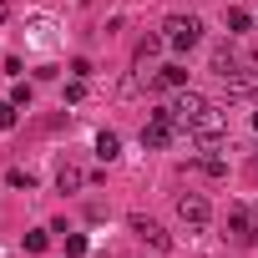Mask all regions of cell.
I'll return each mask as SVG.
<instances>
[{"label":"cell","mask_w":258,"mask_h":258,"mask_svg":"<svg viewBox=\"0 0 258 258\" xmlns=\"http://www.w3.org/2000/svg\"><path fill=\"white\" fill-rule=\"evenodd\" d=\"M253 126H258V111H253Z\"/></svg>","instance_id":"cell-20"},{"label":"cell","mask_w":258,"mask_h":258,"mask_svg":"<svg viewBox=\"0 0 258 258\" xmlns=\"http://www.w3.org/2000/svg\"><path fill=\"white\" fill-rule=\"evenodd\" d=\"M66 253L81 258V253H86V238H81V233H66Z\"/></svg>","instance_id":"cell-16"},{"label":"cell","mask_w":258,"mask_h":258,"mask_svg":"<svg viewBox=\"0 0 258 258\" xmlns=\"http://www.w3.org/2000/svg\"><path fill=\"white\" fill-rule=\"evenodd\" d=\"M96 157H101V162H116V157H121V137H116V132H96Z\"/></svg>","instance_id":"cell-8"},{"label":"cell","mask_w":258,"mask_h":258,"mask_svg":"<svg viewBox=\"0 0 258 258\" xmlns=\"http://www.w3.org/2000/svg\"><path fill=\"white\" fill-rule=\"evenodd\" d=\"M16 111H21L16 101H0V132H11V126H16Z\"/></svg>","instance_id":"cell-15"},{"label":"cell","mask_w":258,"mask_h":258,"mask_svg":"<svg viewBox=\"0 0 258 258\" xmlns=\"http://www.w3.org/2000/svg\"><path fill=\"white\" fill-rule=\"evenodd\" d=\"M177 132H182V126H177L172 106H157V111H152V121L142 126V147H147V152H162V147H172V142H177Z\"/></svg>","instance_id":"cell-1"},{"label":"cell","mask_w":258,"mask_h":258,"mask_svg":"<svg viewBox=\"0 0 258 258\" xmlns=\"http://www.w3.org/2000/svg\"><path fill=\"white\" fill-rule=\"evenodd\" d=\"M248 26H253V16H248V11H238V6H233V11H228V31H233V36H243V31H248Z\"/></svg>","instance_id":"cell-11"},{"label":"cell","mask_w":258,"mask_h":258,"mask_svg":"<svg viewBox=\"0 0 258 258\" xmlns=\"http://www.w3.org/2000/svg\"><path fill=\"white\" fill-rule=\"evenodd\" d=\"M177 218L192 228V233H203L208 223H213V208H208V198H198V192H187V198H177Z\"/></svg>","instance_id":"cell-4"},{"label":"cell","mask_w":258,"mask_h":258,"mask_svg":"<svg viewBox=\"0 0 258 258\" xmlns=\"http://www.w3.org/2000/svg\"><path fill=\"white\" fill-rule=\"evenodd\" d=\"M6 182H11V187H26V192L36 187V177H31L26 167H11V172H6Z\"/></svg>","instance_id":"cell-14"},{"label":"cell","mask_w":258,"mask_h":258,"mask_svg":"<svg viewBox=\"0 0 258 258\" xmlns=\"http://www.w3.org/2000/svg\"><path fill=\"white\" fill-rule=\"evenodd\" d=\"M162 46H167V36H142V41H137V66L157 61V56H162Z\"/></svg>","instance_id":"cell-7"},{"label":"cell","mask_w":258,"mask_h":258,"mask_svg":"<svg viewBox=\"0 0 258 258\" xmlns=\"http://www.w3.org/2000/svg\"><path fill=\"white\" fill-rule=\"evenodd\" d=\"M228 233H233L238 243H253V223H248V213H243V208H233V213H228Z\"/></svg>","instance_id":"cell-9"},{"label":"cell","mask_w":258,"mask_h":258,"mask_svg":"<svg viewBox=\"0 0 258 258\" xmlns=\"http://www.w3.org/2000/svg\"><path fill=\"white\" fill-rule=\"evenodd\" d=\"M157 81H162V86H172V91H182V86H187V66H177V61H172V66H162V71H157Z\"/></svg>","instance_id":"cell-10"},{"label":"cell","mask_w":258,"mask_h":258,"mask_svg":"<svg viewBox=\"0 0 258 258\" xmlns=\"http://www.w3.org/2000/svg\"><path fill=\"white\" fill-rule=\"evenodd\" d=\"M46 243H51L46 228H31V233H26V253H46Z\"/></svg>","instance_id":"cell-12"},{"label":"cell","mask_w":258,"mask_h":258,"mask_svg":"<svg viewBox=\"0 0 258 258\" xmlns=\"http://www.w3.org/2000/svg\"><path fill=\"white\" fill-rule=\"evenodd\" d=\"M11 21V0H0V26H6Z\"/></svg>","instance_id":"cell-19"},{"label":"cell","mask_w":258,"mask_h":258,"mask_svg":"<svg viewBox=\"0 0 258 258\" xmlns=\"http://www.w3.org/2000/svg\"><path fill=\"white\" fill-rule=\"evenodd\" d=\"M56 187H61V192H81V187H86V172H81L76 162H61V167H56Z\"/></svg>","instance_id":"cell-6"},{"label":"cell","mask_w":258,"mask_h":258,"mask_svg":"<svg viewBox=\"0 0 258 258\" xmlns=\"http://www.w3.org/2000/svg\"><path fill=\"white\" fill-rule=\"evenodd\" d=\"M162 31H167V46H177V51H192L203 41V21L198 16H172Z\"/></svg>","instance_id":"cell-2"},{"label":"cell","mask_w":258,"mask_h":258,"mask_svg":"<svg viewBox=\"0 0 258 258\" xmlns=\"http://www.w3.org/2000/svg\"><path fill=\"white\" fill-rule=\"evenodd\" d=\"M71 76H81V81H86V76H91V61H86V56H76V61H71Z\"/></svg>","instance_id":"cell-18"},{"label":"cell","mask_w":258,"mask_h":258,"mask_svg":"<svg viewBox=\"0 0 258 258\" xmlns=\"http://www.w3.org/2000/svg\"><path fill=\"white\" fill-rule=\"evenodd\" d=\"M198 172H208V177H223V172H228V162H223V157H198Z\"/></svg>","instance_id":"cell-13"},{"label":"cell","mask_w":258,"mask_h":258,"mask_svg":"<svg viewBox=\"0 0 258 258\" xmlns=\"http://www.w3.org/2000/svg\"><path fill=\"white\" fill-rule=\"evenodd\" d=\"M126 228H132V233H137V238H142L147 248H157V253H167V248H172L157 218H142V213H132V218H126Z\"/></svg>","instance_id":"cell-5"},{"label":"cell","mask_w":258,"mask_h":258,"mask_svg":"<svg viewBox=\"0 0 258 258\" xmlns=\"http://www.w3.org/2000/svg\"><path fill=\"white\" fill-rule=\"evenodd\" d=\"M208 106H213L208 96H198V91H187V86H182V91H177V101H172V116H177V126L187 132V126H192V121H198Z\"/></svg>","instance_id":"cell-3"},{"label":"cell","mask_w":258,"mask_h":258,"mask_svg":"<svg viewBox=\"0 0 258 258\" xmlns=\"http://www.w3.org/2000/svg\"><path fill=\"white\" fill-rule=\"evenodd\" d=\"M11 101H16V106H31V86H26V81H16V91H11Z\"/></svg>","instance_id":"cell-17"}]
</instances>
